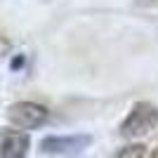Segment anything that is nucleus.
I'll list each match as a JSON object with an SVG mask.
<instances>
[{"instance_id": "nucleus-1", "label": "nucleus", "mask_w": 158, "mask_h": 158, "mask_svg": "<svg viewBox=\"0 0 158 158\" xmlns=\"http://www.w3.org/2000/svg\"><path fill=\"white\" fill-rule=\"evenodd\" d=\"M158 125V106L151 102H137L125 116V120L120 123V135L127 139L144 137L146 132H151Z\"/></svg>"}, {"instance_id": "nucleus-2", "label": "nucleus", "mask_w": 158, "mask_h": 158, "mask_svg": "<svg viewBox=\"0 0 158 158\" xmlns=\"http://www.w3.org/2000/svg\"><path fill=\"white\" fill-rule=\"evenodd\" d=\"M92 144L90 135H50L40 139L43 156H78Z\"/></svg>"}, {"instance_id": "nucleus-3", "label": "nucleus", "mask_w": 158, "mask_h": 158, "mask_svg": "<svg viewBox=\"0 0 158 158\" xmlns=\"http://www.w3.org/2000/svg\"><path fill=\"white\" fill-rule=\"evenodd\" d=\"M7 120L21 130H38L50 120V111L35 102H14L7 109Z\"/></svg>"}, {"instance_id": "nucleus-4", "label": "nucleus", "mask_w": 158, "mask_h": 158, "mask_svg": "<svg viewBox=\"0 0 158 158\" xmlns=\"http://www.w3.org/2000/svg\"><path fill=\"white\" fill-rule=\"evenodd\" d=\"M31 149V137L14 127H0V158H24Z\"/></svg>"}, {"instance_id": "nucleus-5", "label": "nucleus", "mask_w": 158, "mask_h": 158, "mask_svg": "<svg viewBox=\"0 0 158 158\" xmlns=\"http://www.w3.org/2000/svg\"><path fill=\"white\" fill-rule=\"evenodd\" d=\"M142 156H149L144 144H130V146H123L120 151H116V158H142Z\"/></svg>"}, {"instance_id": "nucleus-6", "label": "nucleus", "mask_w": 158, "mask_h": 158, "mask_svg": "<svg viewBox=\"0 0 158 158\" xmlns=\"http://www.w3.org/2000/svg\"><path fill=\"white\" fill-rule=\"evenodd\" d=\"M137 5L139 7H156L158 0H137Z\"/></svg>"}, {"instance_id": "nucleus-7", "label": "nucleus", "mask_w": 158, "mask_h": 158, "mask_svg": "<svg viewBox=\"0 0 158 158\" xmlns=\"http://www.w3.org/2000/svg\"><path fill=\"white\" fill-rule=\"evenodd\" d=\"M21 64H24V57H17V59L12 61V69L17 71V69H21Z\"/></svg>"}]
</instances>
